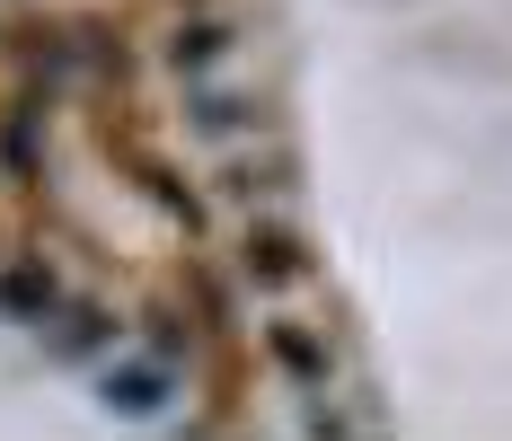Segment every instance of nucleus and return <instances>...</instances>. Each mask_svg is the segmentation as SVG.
I'll return each instance as SVG.
<instances>
[{
  "label": "nucleus",
  "mask_w": 512,
  "mask_h": 441,
  "mask_svg": "<svg viewBox=\"0 0 512 441\" xmlns=\"http://www.w3.org/2000/svg\"><path fill=\"white\" fill-rule=\"evenodd\" d=\"M0 300H9V309H53V283H36V274H9V283H0Z\"/></svg>",
  "instance_id": "obj_1"
}]
</instances>
